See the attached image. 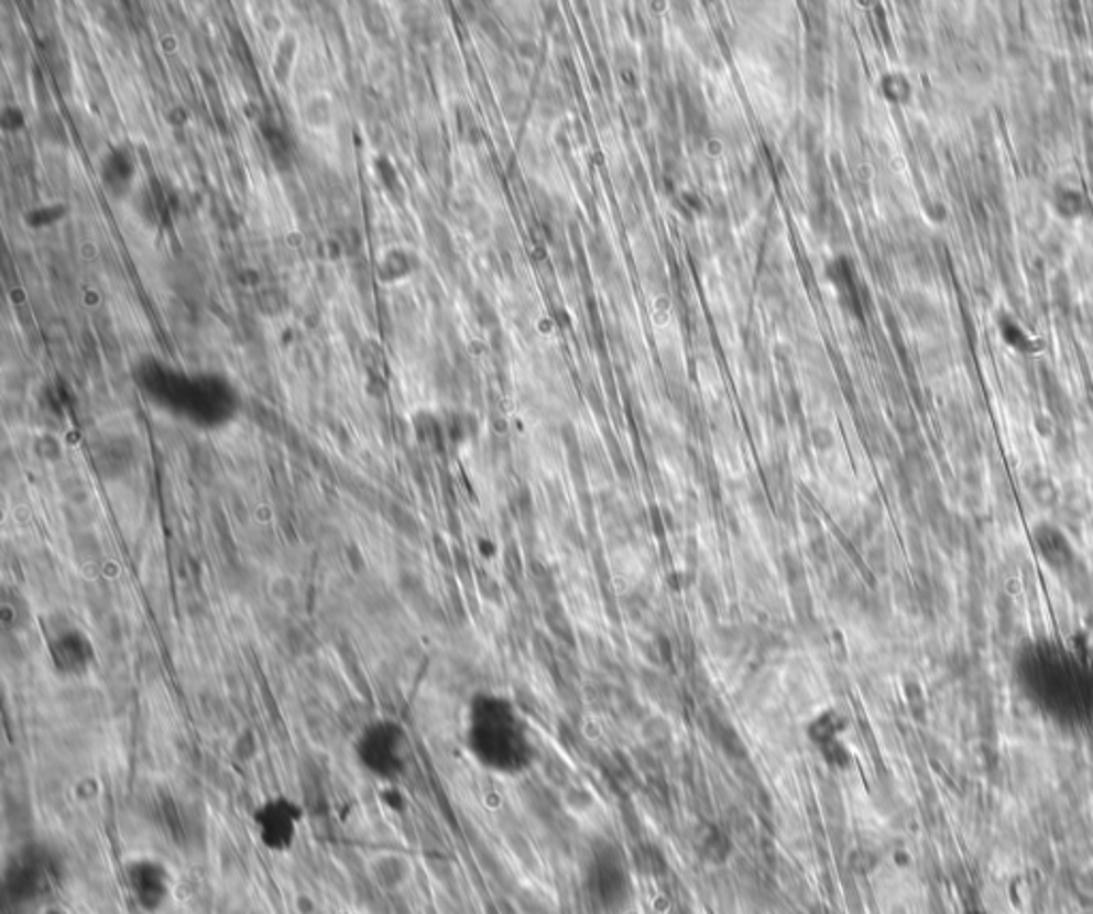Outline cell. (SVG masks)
<instances>
[{"label": "cell", "instance_id": "1", "mask_svg": "<svg viewBox=\"0 0 1093 914\" xmlns=\"http://www.w3.org/2000/svg\"><path fill=\"white\" fill-rule=\"evenodd\" d=\"M463 739L472 759L492 772L511 774L528 763L524 725L511 704L494 695H477L470 701Z\"/></svg>", "mask_w": 1093, "mask_h": 914}, {"label": "cell", "instance_id": "2", "mask_svg": "<svg viewBox=\"0 0 1093 914\" xmlns=\"http://www.w3.org/2000/svg\"><path fill=\"white\" fill-rule=\"evenodd\" d=\"M143 385L156 400L199 425L225 423L236 411V393L218 377H184L159 366L143 372Z\"/></svg>", "mask_w": 1093, "mask_h": 914}, {"label": "cell", "instance_id": "3", "mask_svg": "<svg viewBox=\"0 0 1093 914\" xmlns=\"http://www.w3.org/2000/svg\"><path fill=\"white\" fill-rule=\"evenodd\" d=\"M354 765L381 784H397L413 768V739L406 727L391 718L379 716L363 722L351 743Z\"/></svg>", "mask_w": 1093, "mask_h": 914}, {"label": "cell", "instance_id": "4", "mask_svg": "<svg viewBox=\"0 0 1093 914\" xmlns=\"http://www.w3.org/2000/svg\"><path fill=\"white\" fill-rule=\"evenodd\" d=\"M306 808L288 793H270L250 809V829L265 852L288 855L302 838Z\"/></svg>", "mask_w": 1093, "mask_h": 914}, {"label": "cell", "instance_id": "5", "mask_svg": "<svg viewBox=\"0 0 1093 914\" xmlns=\"http://www.w3.org/2000/svg\"><path fill=\"white\" fill-rule=\"evenodd\" d=\"M127 897L142 914L165 913L176 897V874L156 855H133L120 868Z\"/></svg>", "mask_w": 1093, "mask_h": 914}, {"label": "cell", "instance_id": "6", "mask_svg": "<svg viewBox=\"0 0 1093 914\" xmlns=\"http://www.w3.org/2000/svg\"><path fill=\"white\" fill-rule=\"evenodd\" d=\"M56 880L54 852L47 846H22L4 872L7 902L26 908L43 900Z\"/></svg>", "mask_w": 1093, "mask_h": 914}, {"label": "cell", "instance_id": "7", "mask_svg": "<svg viewBox=\"0 0 1093 914\" xmlns=\"http://www.w3.org/2000/svg\"><path fill=\"white\" fill-rule=\"evenodd\" d=\"M45 656L58 677L81 679L97 663V648L84 629L69 622L45 636Z\"/></svg>", "mask_w": 1093, "mask_h": 914}, {"label": "cell", "instance_id": "8", "mask_svg": "<svg viewBox=\"0 0 1093 914\" xmlns=\"http://www.w3.org/2000/svg\"><path fill=\"white\" fill-rule=\"evenodd\" d=\"M588 886H590V893L597 897L594 902H599L602 908H611L626 897L629 877H626V870L622 868L620 861H615L613 857H606V859H600L599 863L590 870Z\"/></svg>", "mask_w": 1093, "mask_h": 914}]
</instances>
